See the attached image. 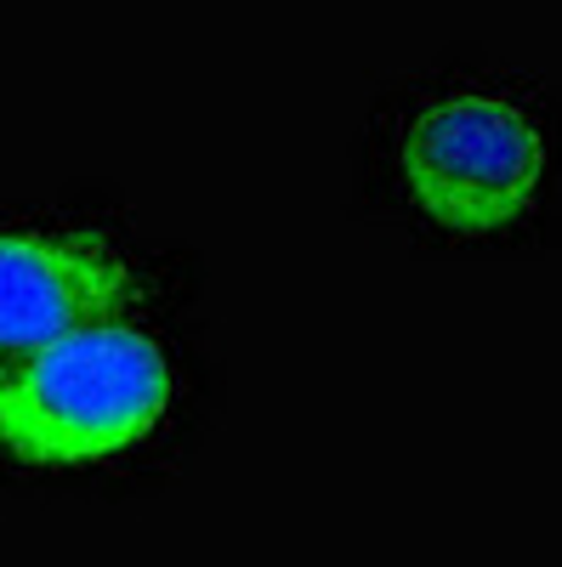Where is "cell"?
Wrapping results in <instances>:
<instances>
[{
    "instance_id": "obj_1",
    "label": "cell",
    "mask_w": 562,
    "mask_h": 567,
    "mask_svg": "<svg viewBox=\"0 0 562 567\" xmlns=\"http://www.w3.org/2000/svg\"><path fill=\"white\" fill-rule=\"evenodd\" d=\"M347 221L438 267L562 256V85L478 40L375 85L347 142Z\"/></svg>"
},
{
    "instance_id": "obj_2",
    "label": "cell",
    "mask_w": 562,
    "mask_h": 567,
    "mask_svg": "<svg viewBox=\"0 0 562 567\" xmlns=\"http://www.w3.org/2000/svg\"><path fill=\"white\" fill-rule=\"evenodd\" d=\"M222 420L205 290L160 296L0 358V499H154Z\"/></svg>"
},
{
    "instance_id": "obj_3",
    "label": "cell",
    "mask_w": 562,
    "mask_h": 567,
    "mask_svg": "<svg viewBox=\"0 0 562 567\" xmlns=\"http://www.w3.org/2000/svg\"><path fill=\"white\" fill-rule=\"evenodd\" d=\"M205 284V256L194 245H149L131 199L109 182L0 205V358Z\"/></svg>"
}]
</instances>
